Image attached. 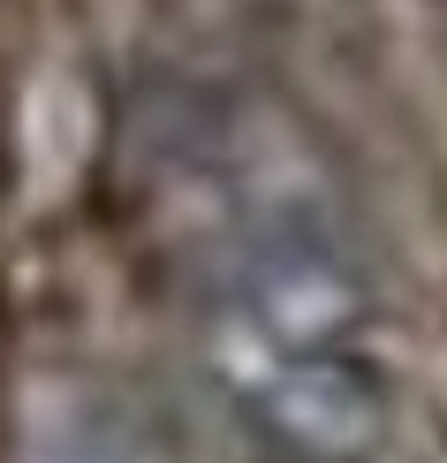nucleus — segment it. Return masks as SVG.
I'll return each mask as SVG.
<instances>
[{
	"label": "nucleus",
	"mask_w": 447,
	"mask_h": 463,
	"mask_svg": "<svg viewBox=\"0 0 447 463\" xmlns=\"http://www.w3.org/2000/svg\"><path fill=\"white\" fill-rule=\"evenodd\" d=\"M212 357H220L236 411L288 463H372L395 433V388L349 342L341 350H274L220 319Z\"/></svg>",
	"instance_id": "nucleus-1"
},
{
	"label": "nucleus",
	"mask_w": 447,
	"mask_h": 463,
	"mask_svg": "<svg viewBox=\"0 0 447 463\" xmlns=\"http://www.w3.org/2000/svg\"><path fill=\"white\" fill-rule=\"evenodd\" d=\"M220 319L274 350H341L372 319V288L311 205H258L228 259Z\"/></svg>",
	"instance_id": "nucleus-2"
},
{
	"label": "nucleus",
	"mask_w": 447,
	"mask_h": 463,
	"mask_svg": "<svg viewBox=\"0 0 447 463\" xmlns=\"http://www.w3.org/2000/svg\"><path fill=\"white\" fill-rule=\"evenodd\" d=\"M23 463H137V449H122V433L99 418H61V426H38Z\"/></svg>",
	"instance_id": "nucleus-3"
}]
</instances>
